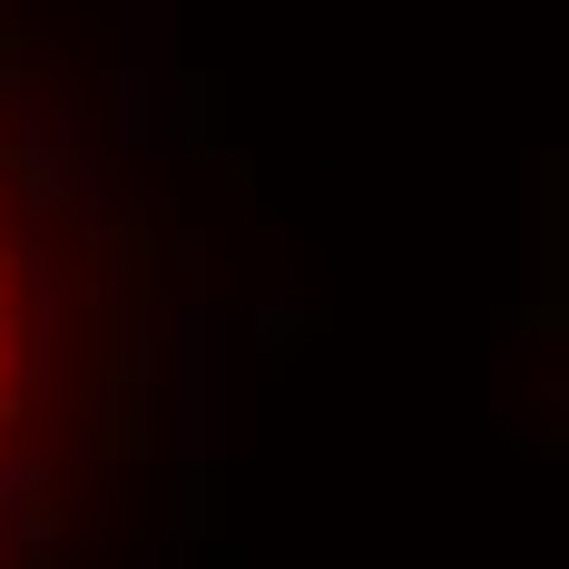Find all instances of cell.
I'll list each match as a JSON object with an SVG mask.
<instances>
[{"instance_id": "6da1fadb", "label": "cell", "mask_w": 569, "mask_h": 569, "mask_svg": "<svg viewBox=\"0 0 569 569\" xmlns=\"http://www.w3.org/2000/svg\"><path fill=\"white\" fill-rule=\"evenodd\" d=\"M20 422V315H10V236H0V432Z\"/></svg>"}]
</instances>
